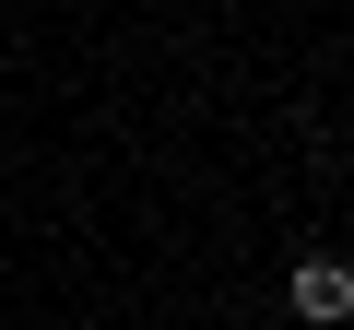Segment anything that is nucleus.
Segmentation results:
<instances>
[{
	"label": "nucleus",
	"mask_w": 354,
	"mask_h": 330,
	"mask_svg": "<svg viewBox=\"0 0 354 330\" xmlns=\"http://www.w3.org/2000/svg\"><path fill=\"white\" fill-rule=\"evenodd\" d=\"M283 295H295V318H354V271H342V260H295Z\"/></svg>",
	"instance_id": "f257e3e1"
}]
</instances>
